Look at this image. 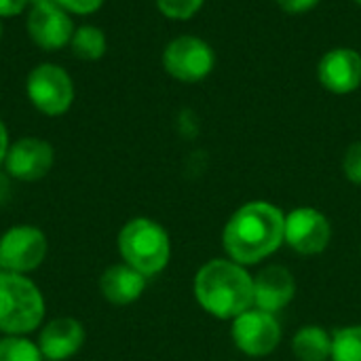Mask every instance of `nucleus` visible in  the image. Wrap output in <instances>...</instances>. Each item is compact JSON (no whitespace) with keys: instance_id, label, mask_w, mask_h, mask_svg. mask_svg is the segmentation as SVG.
<instances>
[{"instance_id":"1a4fd4ad","label":"nucleus","mask_w":361,"mask_h":361,"mask_svg":"<svg viewBox=\"0 0 361 361\" xmlns=\"http://www.w3.org/2000/svg\"><path fill=\"white\" fill-rule=\"evenodd\" d=\"M233 343L250 357L271 355L281 343V326L273 313L252 307L233 319Z\"/></svg>"},{"instance_id":"9b49d317","label":"nucleus","mask_w":361,"mask_h":361,"mask_svg":"<svg viewBox=\"0 0 361 361\" xmlns=\"http://www.w3.org/2000/svg\"><path fill=\"white\" fill-rule=\"evenodd\" d=\"M332 241V226L330 220L315 207H296L286 216V237L294 252L302 256H317L322 254Z\"/></svg>"},{"instance_id":"393cba45","label":"nucleus","mask_w":361,"mask_h":361,"mask_svg":"<svg viewBox=\"0 0 361 361\" xmlns=\"http://www.w3.org/2000/svg\"><path fill=\"white\" fill-rule=\"evenodd\" d=\"M8 146H11L8 127H6V123L2 121V116H0V169H2V165H4V159H6Z\"/></svg>"},{"instance_id":"f8f14e48","label":"nucleus","mask_w":361,"mask_h":361,"mask_svg":"<svg viewBox=\"0 0 361 361\" xmlns=\"http://www.w3.org/2000/svg\"><path fill=\"white\" fill-rule=\"evenodd\" d=\"M319 85L334 95H349L361 87V53L353 47H334L317 63Z\"/></svg>"},{"instance_id":"a878e982","label":"nucleus","mask_w":361,"mask_h":361,"mask_svg":"<svg viewBox=\"0 0 361 361\" xmlns=\"http://www.w3.org/2000/svg\"><path fill=\"white\" fill-rule=\"evenodd\" d=\"M0 40H2V19H0Z\"/></svg>"},{"instance_id":"0eeeda50","label":"nucleus","mask_w":361,"mask_h":361,"mask_svg":"<svg viewBox=\"0 0 361 361\" xmlns=\"http://www.w3.org/2000/svg\"><path fill=\"white\" fill-rule=\"evenodd\" d=\"M49 239L34 224H15L0 235V269L30 275L47 260Z\"/></svg>"},{"instance_id":"b1692460","label":"nucleus","mask_w":361,"mask_h":361,"mask_svg":"<svg viewBox=\"0 0 361 361\" xmlns=\"http://www.w3.org/2000/svg\"><path fill=\"white\" fill-rule=\"evenodd\" d=\"M32 0H0V19H11L27 13Z\"/></svg>"},{"instance_id":"bb28decb","label":"nucleus","mask_w":361,"mask_h":361,"mask_svg":"<svg viewBox=\"0 0 361 361\" xmlns=\"http://www.w3.org/2000/svg\"><path fill=\"white\" fill-rule=\"evenodd\" d=\"M353 2H355V4H357V6H361V0H353Z\"/></svg>"},{"instance_id":"4be33fe9","label":"nucleus","mask_w":361,"mask_h":361,"mask_svg":"<svg viewBox=\"0 0 361 361\" xmlns=\"http://www.w3.org/2000/svg\"><path fill=\"white\" fill-rule=\"evenodd\" d=\"M57 2L63 11H68L70 15H80V17H89L93 13H97L106 0H53Z\"/></svg>"},{"instance_id":"dca6fc26","label":"nucleus","mask_w":361,"mask_h":361,"mask_svg":"<svg viewBox=\"0 0 361 361\" xmlns=\"http://www.w3.org/2000/svg\"><path fill=\"white\" fill-rule=\"evenodd\" d=\"M298 361H328L332 357V334L322 326H302L292 341Z\"/></svg>"},{"instance_id":"6e6552de","label":"nucleus","mask_w":361,"mask_h":361,"mask_svg":"<svg viewBox=\"0 0 361 361\" xmlns=\"http://www.w3.org/2000/svg\"><path fill=\"white\" fill-rule=\"evenodd\" d=\"M76 25L68 11L53 0H32L25 13L27 38L44 53H57L70 47Z\"/></svg>"},{"instance_id":"412c9836","label":"nucleus","mask_w":361,"mask_h":361,"mask_svg":"<svg viewBox=\"0 0 361 361\" xmlns=\"http://www.w3.org/2000/svg\"><path fill=\"white\" fill-rule=\"evenodd\" d=\"M343 173H345V178L351 184L361 186V140L360 142H353L345 150V157H343Z\"/></svg>"},{"instance_id":"f3484780","label":"nucleus","mask_w":361,"mask_h":361,"mask_svg":"<svg viewBox=\"0 0 361 361\" xmlns=\"http://www.w3.org/2000/svg\"><path fill=\"white\" fill-rule=\"evenodd\" d=\"M70 51L76 59L82 61H97L106 55L108 51V38L106 32L99 25L93 23H82L76 25L72 40H70Z\"/></svg>"},{"instance_id":"f257e3e1","label":"nucleus","mask_w":361,"mask_h":361,"mask_svg":"<svg viewBox=\"0 0 361 361\" xmlns=\"http://www.w3.org/2000/svg\"><path fill=\"white\" fill-rule=\"evenodd\" d=\"M283 237L286 214L269 201H250L224 224L222 245L231 260L252 267L273 256L283 245Z\"/></svg>"},{"instance_id":"f03ea898","label":"nucleus","mask_w":361,"mask_h":361,"mask_svg":"<svg viewBox=\"0 0 361 361\" xmlns=\"http://www.w3.org/2000/svg\"><path fill=\"white\" fill-rule=\"evenodd\" d=\"M199 307L216 319H235L254 307V277L235 260L205 262L192 283Z\"/></svg>"},{"instance_id":"6ab92c4d","label":"nucleus","mask_w":361,"mask_h":361,"mask_svg":"<svg viewBox=\"0 0 361 361\" xmlns=\"http://www.w3.org/2000/svg\"><path fill=\"white\" fill-rule=\"evenodd\" d=\"M0 361H44L38 343L27 336H0Z\"/></svg>"},{"instance_id":"4468645a","label":"nucleus","mask_w":361,"mask_h":361,"mask_svg":"<svg viewBox=\"0 0 361 361\" xmlns=\"http://www.w3.org/2000/svg\"><path fill=\"white\" fill-rule=\"evenodd\" d=\"M296 296L294 275L281 267L271 264L254 277V307L267 313H277L286 309Z\"/></svg>"},{"instance_id":"2eb2a0df","label":"nucleus","mask_w":361,"mask_h":361,"mask_svg":"<svg viewBox=\"0 0 361 361\" xmlns=\"http://www.w3.org/2000/svg\"><path fill=\"white\" fill-rule=\"evenodd\" d=\"M148 277L140 271L131 269L125 262L110 264L99 277V292L102 296L114 307H127L142 298L146 290Z\"/></svg>"},{"instance_id":"7ed1b4c3","label":"nucleus","mask_w":361,"mask_h":361,"mask_svg":"<svg viewBox=\"0 0 361 361\" xmlns=\"http://www.w3.org/2000/svg\"><path fill=\"white\" fill-rule=\"evenodd\" d=\"M47 302L40 288L27 277L0 271V334L30 336L42 328Z\"/></svg>"},{"instance_id":"ddd939ff","label":"nucleus","mask_w":361,"mask_h":361,"mask_svg":"<svg viewBox=\"0 0 361 361\" xmlns=\"http://www.w3.org/2000/svg\"><path fill=\"white\" fill-rule=\"evenodd\" d=\"M85 338V326L76 317H53L42 324L36 343L44 361H66L82 349Z\"/></svg>"},{"instance_id":"aec40b11","label":"nucleus","mask_w":361,"mask_h":361,"mask_svg":"<svg viewBox=\"0 0 361 361\" xmlns=\"http://www.w3.org/2000/svg\"><path fill=\"white\" fill-rule=\"evenodd\" d=\"M159 13L171 21H190L205 4V0H154Z\"/></svg>"},{"instance_id":"20e7f679","label":"nucleus","mask_w":361,"mask_h":361,"mask_svg":"<svg viewBox=\"0 0 361 361\" xmlns=\"http://www.w3.org/2000/svg\"><path fill=\"white\" fill-rule=\"evenodd\" d=\"M116 247L125 264L144 277L163 273L171 258V239L167 231L152 218H131L116 237Z\"/></svg>"},{"instance_id":"5701e85b","label":"nucleus","mask_w":361,"mask_h":361,"mask_svg":"<svg viewBox=\"0 0 361 361\" xmlns=\"http://www.w3.org/2000/svg\"><path fill=\"white\" fill-rule=\"evenodd\" d=\"M275 2H277V6H279L286 15L300 17V15L311 13L322 0H275Z\"/></svg>"},{"instance_id":"cd10ccee","label":"nucleus","mask_w":361,"mask_h":361,"mask_svg":"<svg viewBox=\"0 0 361 361\" xmlns=\"http://www.w3.org/2000/svg\"><path fill=\"white\" fill-rule=\"evenodd\" d=\"M0 271H2V269H0Z\"/></svg>"},{"instance_id":"39448f33","label":"nucleus","mask_w":361,"mask_h":361,"mask_svg":"<svg viewBox=\"0 0 361 361\" xmlns=\"http://www.w3.org/2000/svg\"><path fill=\"white\" fill-rule=\"evenodd\" d=\"M25 97L32 108L44 116H63L76 99L72 74L63 66L51 61L34 66L25 76Z\"/></svg>"},{"instance_id":"a211bd4d","label":"nucleus","mask_w":361,"mask_h":361,"mask_svg":"<svg viewBox=\"0 0 361 361\" xmlns=\"http://www.w3.org/2000/svg\"><path fill=\"white\" fill-rule=\"evenodd\" d=\"M332 361H361V326H347L332 334Z\"/></svg>"},{"instance_id":"423d86ee","label":"nucleus","mask_w":361,"mask_h":361,"mask_svg":"<svg viewBox=\"0 0 361 361\" xmlns=\"http://www.w3.org/2000/svg\"><path fill=\"white\" fill-rule=\"evenodd\" d=\"M163 70L182 85L205 80L216 68V51L201 36L182 34L171 38L161 55Z\"/></svg>"},{"instance_id":"9d476101","label":"nucleus","mask_w":361,"mask_h":361,"mask_svg":"<svg viewBox=\"0 0 361 361\" xmlns=\"http://www.w3.org/2000/svg\"><path fill=\"white\" fill-rule=\"evenodd\" d=\"M53 165H55L53 144L36 135H25L11 142L2 169L6 171L8 178L30 184L47 178Z\"/></svg>"}]
</instances>
